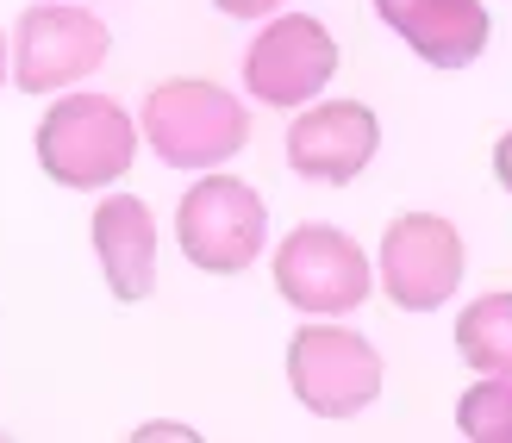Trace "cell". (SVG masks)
Here are the masks:
<instances>
[{"instance_id":"obj_10","label":"cell","mask_w":512,"mask_h":443,"mask_svg":"<svg viewBox=\"0 0 512 443\" xmlns=\"http://www.w3.org/2000/svg\"><path fill=\"white\" fill-rule=\"evenodd\" d=\"M375 13L438 69H463L488 50V7L481 0H375Z\"/></svg>"},{"instance_id":"obj_13","label":"cell","mask_w":512,"mask_h":443,"mask_svg":"<svg viewBox=\"0 0 512 443\" xmlns=\"http://www.w3.org/2000/svg\"><path fill=\"white\" fill-rule=\"evenodd\" d=\"M456 431L469 443H512V375H481L456 406Z\"/></svg>"},{"instance_id":"obj_11","label":"cell","mask_w":512,"mask_h":443,"mask_svg":"<svg viewBox=\"0 0 512 443\" xmlns=\"http://www.w3.org/2000/svg\"><path fill=\"white\" fill-rule=\"evenodd\" d=\"M94 256L107 269V288L138 306L157 288V219L138 194H107L94 213Z\"/></svg>"},{"instance_id":"obj_14","label":"cell","mask_w":512,"mask_h":443,"mask_svg":"<svg viewBox=\"0 0 512 443\" xmlns=\"http://www.w3.org/2000/svg\"><path fill=\"white\" fill-rule=\"evenodd\" d=\"M213 7H219V13H232V19H269L281 0H213Z\"/></svg>"},{"instance_id":"obj_8","label":"cell","mask_w":512,"mask_h":443,"mask_svg":"<svg viewBox=\"0 0 512 443\" xmlns=\"http://www.w3.org/2000/svg\"><path fill=\"white\" fill-rule=\"evenodd\" d=\"M331 75H338V38L306 13L269 19L244 57V88L263 107H306V100H319Z\"/></svg>"},{"instance_id":"obj_1","label":"cell","mask_w":512,"mask_h":443,"mask_svg":"<svg viewBox=\"0 0 512 443\" xmlns=\"http://www.w3.org/2000/svg\"><path fill=\"white\" fill-rule=\"evenodd\" d=\"M138 125L107 94H63L38 125V163L63 188H107L132 175Z\"/></svg>"},{"instance_id":"obj_12","label":"cell","mask_w":512,"mask_h":443,"mask_svg":"<svg viewBox=\"0 0 512 443\" xmlns=\"http://www.w3.org/2000/svg\"><path fill=\"white\" fill-rule=\"evenodd\" d=\"M456 350L475 375H512V294H481L456 319Z\"/></svg>"},{"instance_id":"obj_16","label":"cell","mask_w":512,"mask_h":443,"mask_svg":"<svg viewBox=\"0 0 512 443\" xmlns=\"http://www.w3.org/2000/svg\"><path fill=\"white\" fill-rule=\"evenodd\" d=\"M138 437H144V443H150V437H188V443H194V431H188V425H144Z\"/></svg>"},{"instance_id":"obj_7","label":"cell","mask_w":512,"mask_h":443,"mask_svg":"<svg viewBox=\"0 0 512 443\" xmlns=\"http://www.w3.org/2000/svg\"><path fill=\"white\" fill-rule=\"evenodd\" d=\"M381 288L406 312H438L463 288V238L438 213H406L381 231Z\"/></svg>"},{"instance_id":"obj_2","label":"cell","mask_w":512,"mask_h":443,"mask_svg":"<svg viewBox=\"0 0 512 443\" xmlns=\"http://www.w3.org/2000/svg\"><path fill=\"white\" fill-rule=\"evenodd\" d=\"M144 138L175 169H219L250 144V113L219 82H157L144 100Z\"/></svg>"},{"instance_id":"obj_5","label":"cell","mask_w":512,"mask_h":443,"mask_svg":"<svg viewBox=\"0 0 512 443\" xmlns=\"http://www.w3.org/2000/svg\"><path fill=\"white\" fill-rule=\"evenodd\" d=\"M107 50H113V32L88 7H25L13 25L7 63L25 94H57V88L88 82L107 63Z\"/></svg>"},{"instance_id":"obj_4","label":"cell","mask_w":512,"mask_h":443,"mask_svg":"<svg viewBox=\"0 0 512 443\" xmlns=\"http://www.w3.org/2000/svg\"><path fill=\"white\" fill-rule=\"evenodd\" d=\"M288 381L294 400L319 419H356L381 394V356L369 337L338 325H300L288 344Z\"/></svg>"},{"instance_id":"obj_6","label":"cell","mask_w":512,"mask_h":443,"mask_svg":"<svg viewBox=\"0 0 512 443\" xmlns=\"http://www.w3.org/2000/svg\"><path fill=\"white\" fill-rule=\"evenodd\" d=\"M275 288L288 306L331 319V312H356L369 300V256L356 250V238L331 225H300L288 231V244L275 250Z\"/></svg>"},{"instance_id":"obj_17","label":"cell","mask_w":512,"mask_h":443,"mask_svg":"<svg viewBox=\"0 0 512 443\" xmlns=\"http://www.w3.org/2000/svg\"><path fill=\"white\" fill-rule=\"evenodd\" d=\"M0 82H7V32H0Z\"/></svg>"},{"instance_id":"obj_15","label":"cell","mask_w":512,"mask_h":443,"mask_svg":"<svg viewBox=\"0 0 512 443\" xmlns=\"http://www.w3.org/2000/svg\"><path fill=\"white\" fill-rule=\"evenodd\" d=\"M494 175L506 181V194H512V132H506V138L494 144Z\"/></svg>"},{"instance_id":"obj_9","label":"cell","mask_w":512,"mask_h":443,"mask_svg":"<svg viewBox=\"0 0 512 443\" xmlns=\"http://www.w3.org/2000/svg\"><path fill=\"white\" fill-rule=\"evenodd\" d=\"M381 125L363 100H325V107L300 113L288 132V169L306 181H325V188H344L375 163Z\"/></svg>"},{"instance_id":"obj_3","label":"cell","mask_w":512,"mask_h":443,"mask_svg":"<svg viewBox=\"0 0 512 443\" xmlns=\"http://www.w3.org/2000/svg\"><path fill=\"white\" fill-rule=\"evenodd\" d=\"M263 238H269V213L256 200V188L238 175L194 181L182 206H175V244L207 275H244L263 256Z\"/></svg>"}]
</instances>
